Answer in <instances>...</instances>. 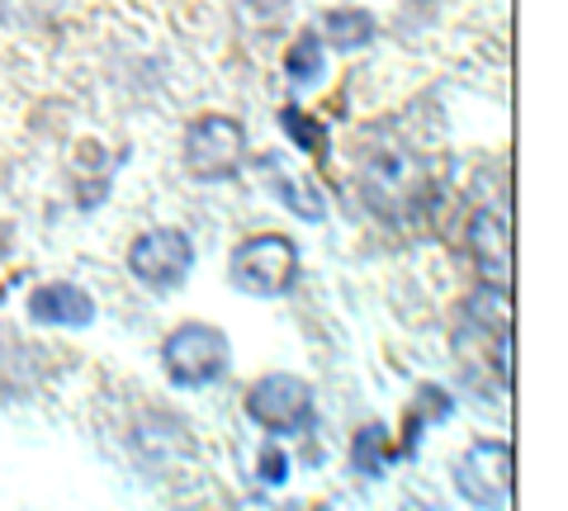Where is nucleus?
Returning a JSON list of instances; mask_svg holds the SVG:
<instances>
[{"label":"nucleus","mask_w":568,"mask_h":511,"mask_svg":"<svg viewBox=\"0 0 568 511\" xmlns=\"http://www.w3.org/2000/svg\"><path fill=\"white\" fill-rule=\"evenodd\" d=\"M455 350L465 375H488L493 389H507L511 384V294L507 289L478 285L459 304Z\"/></svg>","instance_id":"1"},{"label":"nucleus","mask_w":568,"mask_h":511,"mask_svg":"<svg viewBox=\"0 0 568 511\" xmlns=\"http://www.w3.org/2000/svg\"><path fill=\"white\" fill-rule=\"evenodd\" d=\"M298 275H304V256L280 233L246 237L233 246V256H227V279H233V289L246 298H284L298 285Z\"/></svg>","instance_id":"2"},{"label":"nucleus","mask_w":568,"mask_h":511,"mask_svg":"<svg viewBox=\"0 0 568 511\" xmlns=\"http://www.w3.org/2000/svg\"><path fill=\"white\" fill-rule=\"evenodd\" d=\"M162 369L175 389L200 394L233 369V341H227V331L213 327V323H181L162 341Z\"/></svg>","instance_id":"3"},{"label":"nucleus","mask_w":568,"mask_h":511,"mask_svg":"<svg viewBox=\"0 0 568 511\" xmlns=\"http://www.w3.org/2000/svg\"><path fill=\"white\" fill-rule=\"evenodd\" d=\"M242 412L265 436H298V431L313 427L317 394L304 375H284V369H275V375H261L252 389H246Z\"/></svg>","instance_id":"4"},{"label":"nucleus","mask_w":568,"mask_h":511,"mask_svg":"<svg viewBox=\"0 0 568 511\" xmlns=\"http://www.w3.org/2000/svg\"><path fill=\"white\" fill-rule=\"evenodd\" d=\"M185 171L204 185H223L246 166V129L233 114H200L185 123Z\"/></svg>","instance_id":"5"},{"label":"nucleus","mask_w":568,"mask_h":511,"mask_svg":"<svg viewBox=\"0 0 568 511\" xmlns=\"http://www.w3.org/2000/svg\"><path fill=\"white\" fill-rule=\"evenodd\" d=\"M455 492L478 511H507L511 492H517V450L507 440H474L459 454L455 469Z\"/></svg>","instance_id":"6"},{"label":"nucleus","mask_w":568,"mask_h":511,"mask_svg":"<svg viewBox=\"0 0 568 511\" xmlns=\"http://www.w3.org/2000/svg\"><path fill=\"white\" fill-rule=\"evenodd\" d=\"M194 270V242L181 227H148L129 246V275L152 294H175Z\"/></svg>","instance_id":"7"},{"label":"nucleus","mask_w":568,"mask_h":511,"mask_svg":"<svg viewBox=\"0 0 568 511\" xmlns=\"http://www.w3.org/2000/svg\"><path fill=\"white\" fill-rule=\"evenodd\" d=\"M24 313H29V323H39V327L81 331V327H91V323H95V313H100V308H95V298L85 294L81 285H71V279H48V285L29 289Z\"/></svg>","instance_id":"8"},{"label":"nucleus","mask_w":568,"mask_h":511,"mask_svg":"<svg viewBox=\"0 0 568 511\" xmlns=\"http://www.w3.org/2000/svg\"><path fill=\"white\" fill-rule=\"evenodd\" d=\"M469 256H474L478 275H484V285L511 294V227L503 214L478 208L469 218Z\"/></svg>","instance_id":"9"},{"label":"nucleus","mask_w":568,"mask_h":511,"mask_svg":"<svg viewBox=\"0 0 568 511\" xmlns=\"http://www.w3.org/2000/svg\"><path fill=\"white\" fill-rule=\"evenodd\" d=\"M365 195L384 218H398V204H413L417 195V166L403 152H379L365 162Z\"/></svg>","instance_id":"10"},{"label":"nucleus","mask_w":568,"mask_h":511,"mask_svg":"<svg viewBox=\"0 0 568 511\" xmlns=\"http://www.w3.org/2000/svg\"><path fill=\"white\" fill-rule=\"evenodd\" d=\"M261 175H265V185H271V195L290 208L294 218H304V223H323L327 218V200L317 195V185L304 181V175H294L290 166H284V156H265Z\"/></svg>","instance_id":"11"},{"label":"nucleus","mask_w":568,"mask_h":511,"mask_svg":"<svg viewBox=\"0 0 568 511\" xmlns=\"http://www.w3.org/2000/svg\"><path fill=\"white\" fill-rule=\"evenodd\" d=\"M317 39L336 52H361L379 39V20L369 10H355V6H342V10H327L323 14V29H317Z\"/></svg>","instance_id":"12"},{"label":"nucleus","mask_w":568,"mask_h":511,"mask_svg":"<svg viewBox=\"0 0 568 511\" xmlns=\"http://www.w3.org/2000/svg\"><path fill=\"white\" fill-rule=\"evenodd\" d=\"M327 72V52H323V39H317V29L298 33L294 48L284 52V76H290L294 85H317Z\"/></svg>","instance_id":"13"},{"label":"nucleus","mask_w":568,"mask_h":511,"mask_svg":"<svg viewBox=\"0 0 568 511\" xmlns=\"http://www.w3.org/2000/svg\"><path fill=\"white\" fill-rule=\"evenodd\" d=\"M388 460H394V446H388V431L379 427V421H369V427L355 431V440H351V464H355V473H365V479H379V473L388 469Z\"/></svg>","instance_id":"14"},{"label":"nucleus","mask_w":568,"mask_h":511,"mask_svg":"<svg viewBox=\"0 0 568 511\" xmlns=\"http://www.w3.org/2000/svg\"><path fill=\"white\" fill-rule=\"evenodd\" d=\"M455 412V402L446 389H436V384H422V394L413 402V412H407V440H403V450L398 454H413L417 450V440L426 431V421H446Z\"/></svg>","instance_id":"15"},{"label":"nucleus","mask_w":568,"mask_h":511,"mask_svg":"<svg viewBox=\"0 0 568 511\" xmlns=\"http://www.w3.org/2000/svg\"><path fill=\"white\" fill-rule=\"evenodd\" d=\"M280 129H284V137H290L294 147L317 152V156L327 152V129H323V123H317L313 114L298 110V104H284V110H280Z\"/></svg>","instance_id":"16"},{"label":"nucleus","mask_w":568,"mask_h":511,"mask_svg":"<svg viewBox=\"0 0 568 511\" xmlns=\"http://www.w3.org/2000/svg\"><path fill=\"white\" fill-rule=\"evenodd\" d=\"M62 10H67V0H0V24L33 29V24H48Z\"/></svg>","instance_id":"17"},{"label":"nucleus","mask_w":568,"mask_h":511,"mask_svg":"<svg viewBox=\"0 0 568 511\" xmlns=\"http://www.w3.org/2000/svg\"><path fill=\"white\" fill-rule=\"evenodd\" d=\"M284 479H290V454H284L280 446H265V450H261V483L280 488Z\"/></svg>","instance_id":"18"},{"label":"nucleus","mask_w":568,"mask_h":511,"mask_svg":"<svg viewBox=\"0 0 568 511\" xmlns=\"http://www.w3.org/2000/svg\"><path fill=\"white\" fill-rule=\"evenodd\" d=\"M10 252V237H6V227H0V256H6Z\"/></svg>","instance_id":"19"}]
</instances>
